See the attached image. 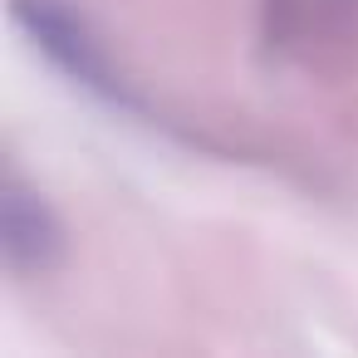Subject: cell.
I'll return each instance as SVG.
<instances>
[{"instance_id":"1","label":"cell","mask_w":358,"mask_h":358,"mask_svg":"<svg viewBox=\"0 0 358 358\" xmlns=\"http://www.w3.org/2000/svg\"><path fill=\"white\" fill-rule=\"evenodd\" d=\"M15 25L30 35V45L89 99H99L113 113H138V94L123 84V74L113 69V59L103 55V45L89 35V25L79 15H69L59 0H15Z\"/></svg>"},{"instance_id":"2","label":"cell","mask_w":358,"mask_h":358,"mask_svg":"<svg viewBox=\"0 0 358 358\" xmlns=\"http://www.w3.org/2000/svg\"><path fill=\"white\" fill-rule=\"evenodd\" d=\"M0 241H6V265L15 275H50L64 260V226L15 167L0 187Z\"/></svg>"}]
</instances>
